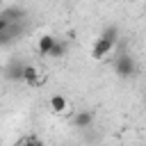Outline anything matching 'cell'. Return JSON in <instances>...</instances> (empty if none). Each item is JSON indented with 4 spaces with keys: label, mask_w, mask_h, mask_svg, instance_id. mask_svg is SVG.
Masks as SVG:
<instances>
[{
    "label": "cell",
    "mask_w": 146,
    "mask_h": 146,
    "mask_svg": "<svg viewBox=\"0 0 146 146\" xmlns=\"http://www.w3.org/2000/svg\"><path fill=\"white\" fill-rule=\"evenodd\" d=\"M66 50H68V46H66L64 41H57V43H55V48H52V52H50V57H64V55H66Z\"/></svg>",
    "instance_id": "9"
},
{
    "label": "cell",
    "mask_w": 146,
    "mask_h": 146,
    "mask_svg": "<svg viewBox=\"0 0 146 146\" xmlns=\"http://www.w3.org/2000/svg\"><path fill=\"white\" fill-rule=\"evenodd\" d=\"M11 25H14V21H9L7 16H2V14H0V34H5Z\"/></svg>",
    "instance_id": "10"
},
{
    "label": "cell",
    "mask_w": 146,
    "mask_h": 146,
    "mask_svg": "<svg viewBox=\"0 0 146 146\" xmlns=\"http://www.w3.org/2000/svg\"><path fill=\"white\" fill-rule=\"evenodd\" d=\"M55 43H57V39H55L52 34H43V36L39 39V46H36V48H39V55H48V57H50Z\"/></svg>",
    "instance_id": "4"
},
{
    "label": "cell",
    "mask_w": 146,
    "mask_h": 146,
    "mask_svg": "<svg viewBox=\"0 0 146 146\" xmlns=\"http://www.w3.org/2000/svg\"><path fill=\"white\" fill-rule=\"evenodd\" d=\"M114 73L121 78V80H128V78H135L137 75V62L132 59V55L123 52L114 59Z\"/></svg>",
    "instance_id": "2"
},
{
    "label": "cell",
    "mask_w": 146,
    "mask_h": 146,
    "mask_svg": "<svg viewBox=\"0 0 146 146\" xmlns=\"http://www.w3.org/2000/svg\"><path fill=\"white\" fill-rule=\"evenodd\" d=\"M18 32H21V30H18V25L14 23V25H11V27H9L5 34H0V46H7V43H11V41L18 36Z\"/></svg>",
    "instance_id": "7"
},
{
    "label": "cell",
    "mask_w": 146,
    "mask_h": 146,
    "mask_svg": "<svg viewBox=\"0 0 146 146\" xmlns=\"http://www.w3.org/2000/svg\"><path fill=\"white\" fill-rule=\"evenodd\" d=\"M116 41H119V30H116V25L105 27V30L100 32V36L96 39L94 48H91V57H94V59H105V57L114 50Z\"/></svg>",
    "instance_id": "1"
},
{
    "label": "cell",
    "mask_w": 146,
    "mask_h": 146,
    "mask_svg": "<svg viewBox=\"0 0 146 146\" xmlns=\"http://www.w3.org/2000/svg\"><path fill=\"white\" fill-rule=\"evenodd\" d=\"M91 123H94V112H91V110H80V112L73 116V125L80 128V130L91 128Z\"/></svg>",
    "instance_id": "3"
},
{
    "label": "cell",
    "mask_w": 146,
    "mask_h": 146,
    "mask_svg": "<svg viewBox=\"0 0 146 146\" xmlns=\"http://www.w3.org/2000/svg\"><path fill=\"white\" fill-rule=\"evenodd\" d=\"M23 82L30 84V87H36V84L41 82V80H39V71H36L34 66L25 64V68H23Z\"/></svg>",
    "instance_id": "5"
},
{
    "label": "cell",
    "mask_w": 146,
    "mask_h": 146,
    "mask_svg": "<svg viewBox=\"0 0 146 146\" xmlns=\"http://www.w3.org/2000/svg\"><path fill=\"white\" fill-rule=\"evenodd\" d=\"M23 68H25V64H11L7 68V78L9 80H23Z\"/></svg>",
    "instance_id": "8"
},
{
    "label": "cell",
    "mask_w": 146,
    "mask_h": 146,
    "mask_svg": "<svg viewBox=\"0 0 146 146\" xmlns=\"http://www.w3.org/2000/svg\"><path fill=\"white\" fill-rule=\"evenodd\" d=\"M16 146H41V144H39L36 139H32V137H27V139H21V141H18Z\"/></svg>",
    "instance_id": "11"
},
{
    "label": "cell",
    "mask_w": 146,
    "mask_h": 146,
    "mask_svg": "<svg viewBox=\"0 0 146 146\" xmlns=\"http://www.w3.org/2000/svg\"><path fill=\"white\" fill-rule=\"evenodd\" d=\"M50 110H52V112H57V114L66 112V110H68V103H66V98H64L62 94H55V96L50 98Z\"/></svg>",
    "instance_id": "6"
}]
</instances>
